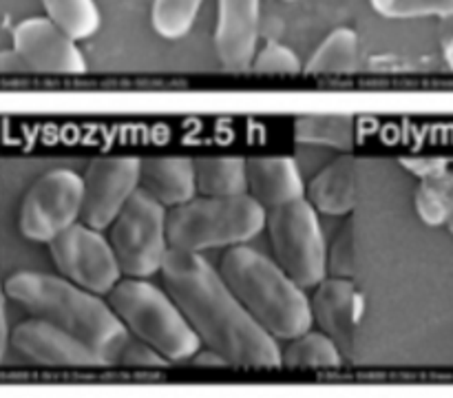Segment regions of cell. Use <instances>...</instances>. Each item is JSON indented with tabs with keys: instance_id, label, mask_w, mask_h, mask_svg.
<instances>
[{
	"instance_id": "obj_30",
	"label": "cell",
	"mask_w": 453,
	"mask_h": 398,
	"mask_svg": "<svg viewBox=\"0 0 453 398\" xmlns=\"http://www.w3.org/2000/svg\"><path fill=\"white\" fill-rule=\"evenodd\" d=\"M445 57H447V62H449V66L453 69V35L445 42Z\"/></svg>"
},
{
	"instance_id": "obj_3",
	"label": "cell",
	"mask_w": 453,
	"mask_h": 398,
	"mask_svg": "<svg viewBox=\"0 0 453 398\" xmlns=\"http://www.w3.org/2000/svg\"><path fill=\"white\" fill-rule=\"evenodd\" d=\"M217 270L250 317L273 339L290 341L312 330L310 299L274 259L242 243L226 248Z\"/></svg>"
},
{
	"instance_id": "obj_1",
	"label": "cell",
	"mask_w": 453,
	"mask_h": 398,
	"mask_svg": "<svg viewBox=\"0 0 453 398\" xmlns=\"http://www.w3.org/2000/svg\"><path fill=\"white\" fill-rule=\"evenodd\" d=\"M159 274L164 290L180 305L202 345L230 367L277 370L283 365L277 339L250 317L206 256L171 248Z\"/></svg>"
},
{
	"instance_id": "obj_20",
	"label": "cell",
	"mask_w": 453,
	"mask_h": 398,
	"mask_svg": "<svg viewBox=\"0 0 453 398\" xmlns=\"http://www.w3.org/2000/svg\"><path fill=\"white\" fill-rule=\"evenodd\" d=\"M358 66V38L352 29H334L305 65V73L345 75Z\"/></svg>"
},
{
	"instance_id": "obj_8",
	"label": "cell",
	"mask_w": 453,
	"mask_h": 398,
	"mask_svg": "<svg viewBox=\"0 0 453 398\" xmlns=\"http://www.w3.org/2000/svg\"><path fill=\"white\" fill-rule=\"evenodd\" d=\"M82 197V175L69 168L44 172L22 199L18 228L29 241H53L80 219Z\"/></svg>"
},
{
	"instance_id": "obj_10",
	"label": "cell",
	"mask_w": 453,
	"mask_h": 398,
	"mask_svg": "<svg viewBox=\"0 0 453 398\" xmlns=\"http://www.w3.org/2000/svg\"><path fill=\"white\" fill-rule=\"evenodd\" d=\"M140 157H97L88 164L80 221L96 230H109L128 199L140 190Z\"/></svg>"
},
{
	"instance_id": "obj_29",
	"label": "cell",
	"mask_w": 453,
	"mask_h": 398,
	"mask_svg": "<svg viewBox=\"0 0 453 398\" xmlns=\"http://www.w3.org/2000/svg\"><path fill=\"white\" fill-rule=\"evenodd\" d=\"M0 71H9V73H22V71H31L29 65L22 60L20 53L16 49L12 51L0 53Z\"/></svg>"
},
{
	"instance_id": "obj_21",
	"label": "cell",
	"mask_w": 453,
	"mask_h": 398,
	"mask_svg": "<svg viewBox=\"0 0 453 398\" xmlns=\"http://www.w3.org/2000/svg\"><path fill=\"white\" fill-rule=\"evenodd\" d=\"M295 140L349 150L354 146V119L349 115H301L295 119Z\"/></svg>"
},
{
	"instance_id": "obj_7",
	"label": "cell",
	"mask_w": 453,
	"mask_h": 398,
	"mask_svg": "<svg viewBox=\"0 0 453 398\" xmlns=\"http://www.w3.org/2000/svg\"><path fill=\"white\" fill-rule=\"evenodd\" d=\"M168 208L137 190L109 226V243L124 277L150 279L162 272L171 243L166 230Z\"/></svg>"
},
{
	"instance_id": "obj_27",
	"label": "cell",
	"mask_w": 453,
	"mask_h": 398,
	"mask_svg": "<svg viewBox=\"0 0 453 398\" xmlns=\"http://www.w3.org/2000/svg\"><path fill=\"white\" fill-rule=\"evenodd\" d=\"M327 272L332 277H348L354 274V224L348 221L336 237L334 248L327 252Z\"/></svg>"
},
{
	"instance_id": "obj_24",
	"label": "cell",
	"mask_w": 453,
	"mask_h": 398,
	"mask_svg": "<svg viewBox=\"0 0 453 398\" xmlns=\"http://www.w3.org/2000/svg\"><path fill=\"white\" fill-rule=\"evenodd\" d=\"M203 0H153L150 25L164 40H181L190 34Z\"/></svg>"
},
{
	"instance_id": "obj_2",
	"label": "cell",
	"mask_w": 453,
	"mask_h": 398,
	"mask_svg": "<svg viewBox=\"0 0 453 398\" xmlns=\"http://www.w3.org/2000/svg\"><path fill=\"white\" fill-rule=\"evenodd\" d=\"M4 295L27 310L87 343L104 367H168L150 345L127 330L109 301L65 277L16 272L4 281Z\"/></svg>"
},
{
	"instance_id": "obj_5",
	"label": "cell",
	"mask_w": 453,
	"mask_h": 398,
	"mask_svg": "<svg viewBox=\"0 0 453 398\" xmlns=\"http://www.w3.org/2000/svg\"><path fill=\"white\" fill-rule=\"evenodd\" d=\"M106 301L127 330L155 349L168 363L190 361L202 349V341L166 290L149 279L124 277Z\"/></svg>"
},
{
	"instance_id": "obj_26",
	"label": "cell",
	"mask_w": 453,
	"mask_h": 398,
	"mask_svg": "<svg viewBox=\"0 0 453 398\" xmlns=\"http://www.w3.org/2000/svg\"><path fill=\"white\" fill-rule=\"evenodd\" d=\"M250 69L255 71V73L264 75H295L299 73L303 66H301V60L295 56L292 49L283 47L281 42L270 40L261 51H257Z\"/></svg>"
},
{
	"instance_id": "obj_18",
	"label": "cell",
	"mask_w": 453,
	"mask_h": 398,
	"mask_svg": "<svg viewBox=\"0 0 453 398\" xmlns=\"http://www.w3.org/2000/svg\"><path fill=\"white\" fill-rule=\"evenodd\" d=\"M197 195L228 197L248 193L246 159L242 157H199L195 159Z\"/></svg>"
},
{
	"instance_id": "obj_12",
	"label": "cell",
	"mask_w": 453,
	"mask_h": 398,
	"mask_svg": "<svg viewBox=\"0 0 453 398\" xmlns=\"http://www.w3.org/2000/svg\"><path fill=\"white\" fill-rule=\"evenodd\" d=\"M12 345L31 363L44 367H65V370L104 367L102 358L78 336L38 317L16 325V330L12 332Z\"/></svg>"
},
{
	"instance_id": "obj_4",
	"label": "cell",
	"mask_w": 453,
	"mask_h": 398,
	"mask_svg": "<svg viewBox=\"0 0 453 398\" xmlns=\"http://www.w3.org/2000/svg\"><path fill=\"white\" fill-rule=\"evenodd\" d=\"M268 224V210L250 195L206 197L168 208V243L175 250L199 252L233 248L255 239Z\"/></svg>"
},
{
	"instance_id": "obj_6",
	"label": "cell",
	"mask_w": 453,
	"mask_h": 398,
	"mask_svg": "<svg viewBox=\"0 0 453 398\" xmlns=\"http://www.w3.org/2000/svg\"><path fill=\"white\" fill-rule=\"evenodd\" d=\"M274 261L303 290L317 287L327 277V248L319 212L305 197L268 210L265 224Z\"/></svg>"
},
{
	"instance_id": "obj_16",
	"label": "cell",
	"mask_w": 453,
	"mask_h": 398,
	"mask_svg": "<svg viewBox=\"0 0 453 398\" xmlns=\"http://www.w3.org/2000/svg\"><path fill=\"white\" fill-rule=\"evenodd\" d=\"M140 188L166 208L190 202L197 197L195 162L188 157H144Z\"/></svg>"
},
{
	"instance_id": "obj_22",
	"label": "cell",
	"mask_w": 453,
	"mask_h": 398,
	"mask_svg": "<svg viewBox=\"0 0 453 398\" xmlns=\"http://www.w3.org/2000/svg\"><path fill=\"white\" fill-rule=\"evenodd\" d=\"M40 3L47 11V18H51L73 40H87L100 29V11L93 0H40Z\"/></svg>"
},
{
	"instance_id": "obj_9",
	"label": "cell",
	"mask_w": 453,
	"mask_h": 398,
	"mask_svg": "<svg viewBox=\"0 0 453 398\" xmlns=\"http://www.w3.org/2000/svg\"><path fill=\"white\" fill-rule=\"evenodd\" d=\"M47 246L58 272L93 295L106 296L122 281L124 274L109 239L84 221H75Z\"/></svg>"
},
{
	"instance_id": "obj_31",
	"label": "cell",
	"mask_w": 453,
	"mask_h": 398,
	"mask_svg": "<svg viewBox=\"0 0 453 398\" xmlns=\"http://www.w3.org/2000/svg\"><path fill=\"white\" fill-rule=\"evenodd\" d=\"M447 226H449V230H451V234H453V215H451V219L447 221Z\"/></svg>"
},
{
	"instance_id": "obj_11",
	"label": "cell",
	"mask_w": 453,
	"mask_h": 398,
	"mask_svg": "<svg viewBox=\"0 0 453 398\" xmlns=\"http://www.w3.org/2000/svg\"><path fill=\"white\" fill-rule=\"evenodd\" d=\"M13 49L34 73L84 75L87 60L71 38L51 18H29L13 29Z\"/></svg>"
},
{
	"instance_id": "obj_19",
	"label": "cell",
	"mask_w": 453,
	"mask_h": 398,
	"mask_svg": "<svg viewBox=\"0 0 453 398\" xmlns=\"http://www.w3.org/2000/svg\"><path fill=\"white\" fill-rule=\"evenodd\" d=\"M281 358L288 370H339L343 363L339 345L326 332L312 330L288 341Z\"/></svg>"
},
{
	"instance_id": "obj_13",
	"label": "cell",
	"mask_w": 453,
	"mask_h": 398,
	"mask_svg": "<svg viewBox=\"0 0 453 398\" xmlns=\"http://www.w3.org/2000/svg\"><path fill=\"white\" fill-rule=\"evenodd\" d=\"M261 0H217L215 51L230 73L252 66L259 44Z\"/></svg>"
},
{
	"instance_id": "obj_15",
	"label": "cell",
	"mask_w": 453,
	"mask_h": 398,
	"mask_svg": "<svg viewBox=\"0 0 453 398\" xmlns=\"http://www.w3.org/2000/svg\"><path fill=\"white\" fill-rule=\"evenodd\" d=\"M248 195L265 210L305 197V184L292 157H250L246 159Z\"/></svg>"
},
{
	"instance_id": "obj_14",
	"label": "cell",
	"mask_w": 453,
	"mask_h": 398,
	"mask_svg": "<svg viewBox=\"0 0 453 398\" xmlns=\"http://www.w3.org/2000/svg\"><path fill=\"white\" fill-rule=\"evenodd\" d=\"M312 321L341 348L352 352L357 327L365 312V299L348 277H326L310 299Z\"/></svg>"
},
{
	"instance_id": "obj_32",
	"label": "cell",
	"mask_w": 453,
	"mask_h": 398,
	"mask_svg": "<svg viewBox=\"0 0 453 398\" xmlns=\"http://www.w3.org/2000/svg\"><path fill=\"white\" fill-rule=\"evenodd\" d=\"M286 3H292V0H286Z\"/></svg>"
},
{
	"instance_id": "obj_25",
	"label": "cell",
	"mask_w": 453,
	"mask_h": 398,
	"mask_svg": "<svg viewBox=\"0 0 453 398\" xmlns=\"http://www.w3.org/2000/svg\"><path fill=\"white\" fill-rule=\"evenodd\" d=\"M370 4L380 18L388 20L453 16V0H370Z\"/></svg>"
},
{
	"instance_id": "obj_17",
	"label": "cell",
	"mask_w": 453,
	"mask_h": 398,
	"mask_svg": "<svg viewBox=\"0 0 453 398\" xmlns=\"http://www.w3.org/2000/svg\"><path fill=\"white\" fill-rule=\"evenodd\" d=\"M305 199L323 215H349L358 202V159L345 155L323 168L305 186Z\"/></svg>"
},
{
	"instance_id": "obj_23",
	"label": "cell",
	"mask_w": 453,
	"mask_h": 398,
	"mask_svg": "<svg viewBox=\"0 0 453 398\" xmlns=\"http://www.w3.org/2000/svg\"><path fill=\"white\" fill-rule=\"evenodd\" d=\"M416 212L427 226H442L453 215V172L445 171L420 181L414 197Z\"/></svg>"
},
{
	"instance_id": "obj_28",
	"label": "cell",
	"mask_w": 453,
	"mask_h": 398,
	"mask_svg": "<svg viewBox=\"0 0 453 398\" xmlns=\"http://www.w3.org/2000/svg\"><path fill=\"white\" fill-rule=\"evenodd\" d=\"M401 166L405 171H410L414 177H418L420 181L449 171V162L445 157H427V155H423V157L420 155H416V157H403Z\"/></svg>"
}]
</instances>
